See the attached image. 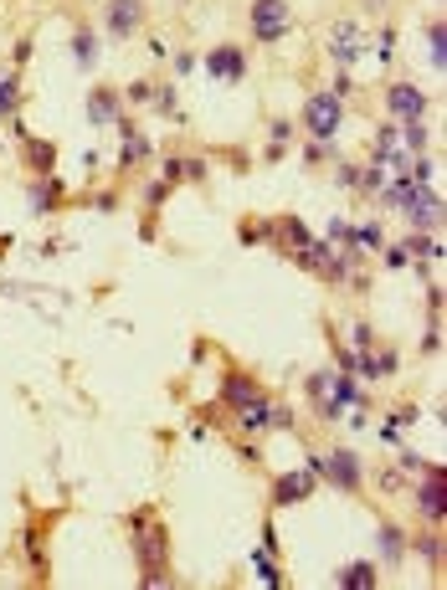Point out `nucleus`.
<instances>
[{"mask_svg":"<svg viewBox=\"0 0 447 590\" xmlns=\"http://www.w3.org/2000/svg\"><path fill=\"white\" fill-rule=\"evenodd\" d=\"M222 401L232 406V416L237 411H252V406H267L273 395H267L252 375H242V370H226V380H222Z\"/></svg>","mask_w":447,"mask_h":590,"instance_id":"9","label":"nucleus"},{"mask_svg":"<svg viewBox=\"0 0 447 590\" xmlns=\"http://www.w3.org/2000/svg\"><path fill=\"white\" fill-rule=\"evenodd\" d=\"M247 21H252V41L257 46H278L293 31V5L288 0H252Z\"/></svg>","mask_w":447,"mask_h":590,"instance_id":"3","label":"nucleus"},{"mask_svg":"<svg viewBox=\"0 0 447 590\" xmlns=\"http://www.w3.org/2000/svg\"><path fill=\"white\" fill-rule=\"evenodd\" d=\"M334 401H340V411H366V390L355 386V375H345V370H334Z\"/></svg>","mask_w":447,"mask_h":590,"instance_id":"24","label":"nucleus"},{"mask_svg":"<svg viewBox=\"0 0 447 590\" xmlns=\"http://www.w3.org/2000/svg\"><path fill=\"white\" fill-rule=\"evenodd\" d=\"M170 190H175V185H170V180H155V185H144V205H149V211H160V205L170 201Z\"/></svg>","mask_w":447,"mask_h":590,"instance_id":"32","label":"nucleus"},{"mask_svg":"<svg viewBox=\"0 0 447 590\" xmlns=\"http://www.w3.org/2000/svg\"><path fill=\"white\" fill-rule=\"evenodd\" d=\"M422 349H427V354H437V349H443V324H432V328H427V339H422Z\"/></svg>","mask_w":447,"mask_h":590,"instance_id":"39","label":"nucleus"},{"mask_svg":"<svg viewBox=\"0 0 447 590\" xmlns=\"http://www.w3.org/2000/svg\"><path fill=\"white\" fill-rule=\"evenodd\" d=\"M206 72L216 82H242L247 78V52L242 41H216L211 52H206Z\"/></svg>","mask_w":447,"mask_h":590,"instance_id":"8","label":"nucleus"},{"mask_svg":"<svg viewBox=\"0 0 447 590\" xmlns=\"http://www.w3.org/2000/svg\"><path fill=\"white\" fill-rule=\"evenodd\" d=\"M62 201H67L62 180H57V175H41V185L31 190V205H37L41 216H52V211H62Z\"/></svg>","mask_w":447,"mask_h":590,"instance_id":"23","label":"nucleus"},{"mask_svg":"<svg viewBox=\"0 0 447 590\" xmlns=\"http://www.w3.org/2000/svg\"><path fill=\"white\" fill-rule=\"evenodd\" d=\"M396 134H401V149H407V154H422V149H427V144H432V129H427V123H422V119L401 123Z\"/></svg>","mask_w":447,"mask_h":590,"instance_id":"26","label":"nucleus"},{"mask_svg":"<svg viewBox=\"0 0 447 590\" xmlns=\"http://www.w3.org/2000/svg\"><path fill=\"white\" fill-rule=\"evenodd\" d=\"M252 565H257V580H263V586H283V570H278V554H273V560H267V550H257L252 554Z\"/></svg>","mask_w":447,"mask_h":590,"instance_id":"30","label":"nucleus"},{"mask_svg":"<svg viewBox=\"0 0 447 590\" xmlns=\"http://www.w3.org/2000/svg\"><path fill=\"white\" fill-rule=\"evenodd\" d=\"M206 175V160H185V154H175V160H164L160 164V180L170 185H181V180H201Z\"/></svg>","mask_w":447,"mask_h":590,"instance_id":"25","label":"nucleus"},{"mask_svg":"<svg viewBox=\"0 0 447 590\" xmlns=\"http://www.w3.org/2000/svg\"><path fill=\"white\" fill-rule=\"evenodd\" d=\"M304 468L314 472V478H319V472H325V452H308V457H304Z\"/></svg>","mask_w":447,"mask_h":590,"instance_id":"42","label":"nucleus"},{"mask_svg":"<svg viewBox=\"0 0 447 590\" xmlns=\"http://www.w3.org/2000/svg\"><path fill=\"white\" fill-rule=\"evenodd\" d=\"M340 185H360V164H340Z\"/></svg>","mask_w":447,"mask_h":590,"instance_id":"41","label":"nucleus"},{"mask_svg":"<svg viewBox=\"0 0 447 590\" xmlns=\"http://www.w3.org/2000/svg\"><path fill=\"white\" fill-rule=\"evenodd\" d=\"M375 544H381V560H386V565H396V560H401V554H407V529H401V524H391V519H381V529H375Z\"/></svg>","mask_w":447,"mask_h":590,"instance_id":"21","label":"nucleus"},{"mask_svg":"<svg viewBox=\"0 0 447 590\" xmlns=\"http://www.w3.org/2000/svg\"><path fill=\"white\" fill-rule=\"evenodd\" d=\"M417 550H422V560H427V565H437V570H443V534H417Z\"/></svg>","mask_w":447,"mask_h":590,"instance_id":"31","label":"nucleus"},{"mask_svg":"<svg viewBox=\"0 0 447 590\" xmlns=\"http://www.w3.org/2000/svg\"><path fill=\"white\" fill-rule=\"evenodd\" d=\"M345 246H334V242H314V237H308L304 246H299V252H293V262L304 267V272H319V278H325V283H345Z\"/></svg>","mask_w":447,"mask_h":590,"instance_id":"5","label":"nucleus"},{"mask_svg":"<svg viewBox=\"0 0 447 590\" xmlns=\"http://www.w3.org/2000/svg\"><path fill=\"white\" fill-rule=\"evenodd\" d=\"M334 586H340V590H375V586H381V575H375L370 560H350V565L334 570Z\"/></svg>","mask_w":447,"mask_h":590,"instance_id":"20","label":"nucleus"},{"mask_svg":"<svg viewBox=\"0 0 447 590\" xmlns=\"http://www.w3.org/2000/svg\"><path fill=\"white\" fill-rule=\"evenodd\" d=\"M386 108L396 123H411V119H427L432 98L417 87V82H386Z\"/></svg>","mask_w":447,"mask_h":590,"instance_id":"7","label":"nucleus"},{"mask_svg":"<svg viewBox=\"0 0 447 590\" xmlns=\"http://www.w3.org/2000/svg\"><path fill=\"white\" fill-rule=\"evenodd\" d=\"M401 216H407L411 231H437V226H443V190L422 185V190L411 195V205L401 211Z\"/></svg>","mask_w":447,"mask_h":590,"instance_id":"12","label":"nucleus"},{"mask_svg":"<svg viewBox=\"0 0 447 590\" xmlns=\"http://www.w3.org/2000/svg\"><path fill=\"white\" fill-rule=\"evenodd\" d=\"M123 98H129V103H149V98H155V87H149V82H129V93H123Z\"/></svg>","mask_w":447,"mask_h":590,"instance_id":"35","label":"nucleus"},{"mask_svg":"<svg viewBox=\"0 0 447 590\" xmlns=\"http://www.w3.org/2000/svg\"><path fill=\"white\" fill-rule=\"evenodd\" d=\"M237 237H242V246H263L267 242V221H242Z\"/></svg>","mask_w":447,"mask_h":590,"instance_id":"33","label":"nucleus"},{"mask_svg":"<svg viewBox=\"0 0 447 590\" xmlns=\"http://www.w3.org/2000/svg\"><path fill=\"white\" fill-rule=\"evenodd\" d=\"M21 160H26V170H31V175H52V170H57V144H46V139H37V134H26V139H21Z\"/></svg>","mask_w":447,"mask_h":590,"instance_id":"18","label":"nucleus"},{"mask_svg":"<svg viewBox=\"0 0 447 590\" xmlns=\"http://www.w3.org/2000/svg\"><path fill=\"white\" fill-rule=\"evenodd\" d=\"M293 134V119H273V144H283Z\"/></svg>","mask_w":447,"mask_h":590,"instance_id":"40","label":"nucleus"},{"mask_svg":"<svg viewBox=\"0 0 447 590\" xmlns=\"http://www.w3.org/2000/svg\"><path fill=\"white\" fill-rule=\"evenodd\" d=\"M334 98H350L355 93V78H350V67H340V78H334V87H329Z\"/></svg>","mask_w":447,"mask_h":590,"instance_id":"36","label":"nucleus"},{"mask_svg":"<svg viewBox=\"0 0 447 590\" xmlns=\"http://www.w3.org/2000/svg\"><path fill=\"white\" fill-rule=\"evenodd\" d=\"M72 62H78L82 72L98 67V31H93V26H78V31H72Z\"/></svg>","mask_w":447,"mask_h":590,"instance_id":"22","label":"nucleus"},{"mask_svg":"<svg viewBox=\"0 0 447 590\" xmlns=\"http://www.w3.org/2000/svg\"><path fill=\"white\" fill-rule=\"evenodd\" d=\"M329 160V144L325 139H308V149H304V164H325Z\"/></svg>","mask_w":447,"mask_h":590,"instance_id":"34","label":"nucleus"},{"mask_svg":"<svg viewBox=\"0 0 447 590\" xmlns=\"http://www.w3.org/2000/svg\"><path fill=\"white\" fill-rule=\"evenodd\" d=\"M16 108H21V78L0 72V113H16Z\"/></svg>","mask_w":447,"mask_h":590,"instance_id":"28","label":"nucleus"},{"mask_svg":"<svg viewBox=\"0 0 447 590\" xmlns=\"http://www.w3.org/2000/svg\"><path fill=\"white\" fill-rule=\"evenodd\" d=\"M401 370V354L396 349H355V380H391Z\"/></svg>","mask_w":447,"mask_h":590,"instance_id":"14","label":"nucleus"},{"mask_svg":"<svg viewBox=\"0 0 447 590\" xmlns=\"http://www.w3.org/2000/svg\"><path fill=\"white\" fill-rule=\"evenodd\" d=\"M329 57L340 62V67H355V62L366 57V31H360L355 21H334V31H329Z\"/></svg>","mask_w":447,"mask_h":590,"instance_id":"13","label":"nucleus"},{"mask_svg":"<svg viewBox=\"0 0 447 590\" xmlns=\"http://www.w3.org/2000/svg\"><path fill=\"white\" fill-rule=\"evenodd\" d=\"M175 72L190 78V72H196V52H175Z\"/></svg>","mask_w":447,"mask_h":590,"instance_id":"38","label":"nucleus"},{"mask_svg":"<svg viewBox=\"0 0 447 590\" xmlns=\"http://www.w3.org/2000/svg\"><path fill=\"white\" fill-rule=\"evenodd\" d=\"M417 509L427 519L432 529H443V509H447V493H443V462H432L422 472V483H417Z\"/></svg>","mask_w":447,"mask_h":590,"instance_id":"11","label":"nucleus"},{"mask_svg":"<svg viewBox=\"0 0 447 590\" xmlns=\"http://www.w3.org/2000/svg\"><path fill=\"white\" fill-rule=\"evenodd\" d=\"M129 544H134V560H139V586H170V534H164L160 513L139 509L129 519Z\"/></svg>","mask_w":447,"mask_h":590,"instance_id":"1","label":"nucleus"},{"mask_svg":"<svg viewBox=\"0 0 447 590\" xmlns=\"http://www.w3.org/2000/svg\"><path fill=\"white\" fill-rule=\"evenodd\" d=\"M308 237H314V231H308V226L299 221V216H278V221H267V242L283 246V252H299V246H304Z\"/></svg>","mask_w":447,"mask_h":590,"instance_id":"19","label":"nucleus"},{"mask_svg":"<svg viewBox=\"0 0 447 590\" xmlns=\"http://www.w3.org/2000/svg\"><path fill=\"white\" fill-rule=\"evenodd\" d=\"M144 16H149V5H144V0H103L98 26H103V37H108V41H129L144 26Z\"/></svg>","mask_w":447,"mask_h":590,"instance_id":"6","label":"nucleus"},{"mask_svg":"<svg viewBox=\"0 0 447 590\" xmlns=\"http://www.w3.org/2000/svg\"><path fill=\"white\" fill-rule=\"evenodd\" d=\"M319 483H329L334 493H350V498H355L360 483H366V462H360V452H355V447H329Z\"/></svg>","mask_w":447,"mask_h":590,"instance_id":"4","label":"nucleus"},{"mask_svg":"<svg viewBox=\"0 0 447 590\" xmlns=\"http://www.w3.org/2000/svg\"><path fill=\"white\" fill-rule=\"evenodd\" d=\"M119 134H123V154H119V170H134V164L155 160V144L139 134V123L134 119H119Z\"/></svg>","mask_w":447,"mask_h":590,"instance_id":"17","label":"nucleus"},{"mask_svg":"<svg viewBox=\"0 0 447 590\" xmlns=\"http://www.w3.org/2000/svg\"><path fill=\"white\" fill-rule=\"evenodd\" d=\"M308 401H314V416H319V421H345V411L334 401V370H314V375H308Z\"/></svg>","mask_w":447,"mask_h":590,"instance_id":"15","label":"nucleus"},{"mask_svg":"<svg viewBox=\"0 0 447 590\" xmlns=\"http://www.w3.org/2000/svg\"><path fill=\"white\" fill-rule=\"evenodd\" d=\"M119 119H123V98L108 82H98V87L88 93V123H93V129H108V123H119Z\"/></svg>","mask_w":447,"mask_h":590,"instance_id":"16","label":"nucleus"},{"mask_svg":"<svg viewBox=\"0 0 447 590\" xmlns=\"http://www.w3.org/2000/svg\"><path fill=\"white\" fill-rule=\"evenodd\" d=\"M427 52H432V62H437V72L447 67V21L437 16V26L427 31Z\"/></svg>","mask_w":447,"mask_h":590,"instance_id":"29","label":"nucleus"},{"mask_svg":"<svg viewBox=\"0 0 447 590\" xmlns=\"http://www.w3.org/2000/svg\"><path fill=\"white\" fill-rule=\"evenodd\" d=\"M263 550L278 554V529H273V524H263Z\"/></svg>","mask_w":447,"mask_h":590,"instance_id":"43","label":"nucleus"},{"mask_svg":"<svg viewBox=\"0 0 447 590\" xmlns=\"http://www.w3.org/2000/svg\"><path fill=\"white\" fill-rule=\"evenodd\" d=\"M299 129H304L308 139L334 144V139H340V129H345V98H334L329 87L308 93V98H304V113H299Z\"/></svg>","mask_w":447,"mask_h":590,"instance_id":"2","label":"nucleus"},{"mask_svg":"<svg viewBox=\"0 0 447 590\" xmlns=\"http://www.w3.org/2000/svg\"><path fill=\"white\" fill-rule=\"evenodd\" d=\"M314 488H319V478H314L308 468L278 472V478H273V509H293V503H308V498H314Z\"/></svg>","mask_w":447,"mask_h":590,"instance_id":"10","label":"nucleus"},{"mask_svg":"<svg viewBox=\"0 0 447 590\" xmlns=\"http://www.w3.org/2000/svg\"><path fill=\"white\" fill-rule=\"evenodd\" d=\"M350 339H355V349H370V345H375L370 324H350Z\"/></svg>","mask_w":447,"mask_h":590,"instance_id":"37","label":"nucleus"},{"mask_svg":"<svg viewBox=\"0 0 447 590\" xmlns=\"http://www.w3.org/2000/svg\"><path fill=\"white\" fill-rule=\"evenodd\" d=\"M401 246H407L411 257H443V237H437V231H417V237H407Z\"/></svg>","mask_w":447,"mask_h":590,"instance_id":"27","label":"nucleus"}]
</instances>
